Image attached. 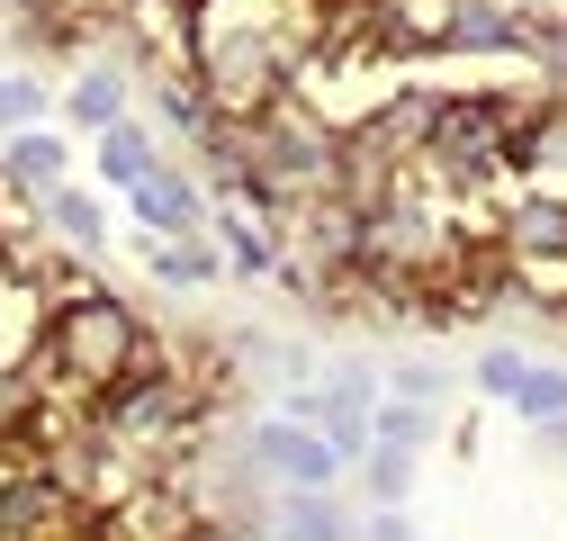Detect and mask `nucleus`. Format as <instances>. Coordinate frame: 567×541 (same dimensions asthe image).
Returning <instances> with one entry per match:
<instances>
[{
    "label": "nucleus",
    "instance_id": "obj_1",
    "mask_svg": "<svg viewBox=\"0 0 567 541\" xmlns=\"http://www.w3.org/2000/svg\"><path fill=\"white\" fill-rule=\"evenodd\" d=\"M244 469H252L261 488H342V479H351V451L270 406V416L244 425Z\"/></svg>",
    "mask_w": 567,
    "mask_h": 541
},
{
    "label": "nucleus",
    "instance_id": "obj_2",
    "mask_svg": "<svg viewBox=\"0 0 567 541\" xmlns=\"http://www.w3.org/2000/svg\"><path fill=\"white\" fill-rule=\"evenodd\" d=\"M495 244L514 253L523 280H549L567 298V190H549V181L514 190L505 208H495Z\"/></svg>",
    "mask_w": 567,
    "mask_h": 541
},
{
    "label": "nucleus",
    "instance_id": "obj_3",
    "mask_svg": "<svg viewBox=\"0 0 567 541\" xmlns=\"http://www.w3.org/2000/svg\"><path fill=\"white\" fill-rule=\"evenodd\" d=\"M126 217H135V235H207V181L189 163H163L126 190Z\"/></svg>",
    "mask_w": 567,
    "mask_h": 541
},
{
    "label": "nucleus",
    "instance_id": "obj_4",
    "mask_svg": "<svg viewBox=\"0 0 567 541\" xmlns=\"http://www.w3.org/2000/svg\"><path fill=\"white\" fill-rule=\"evenodd\" d=\"M63 181H73V145H63L54 126H19V135H0V198L37 208V198H54Z\"/></svg>",
    "mask_w": 567,
    "mask_h": 541
},
{
    "label": "nucleus",
    "instance_id": "obj_5",
    "mask_svg": "<svg viewBox=\"0 0 567 541\" xmlns=\"http://www.w3.org/2000/svg\"><path fill=\"white\" fill-rule=\"evenodd\" d=\"M261 541H361V514L342 488H270Z\"/></svg>",
    "mask_w": 567,
    "mask_h": 541
},
{
    "label": "nucleus",
    "instance_id": "obj_6",
    "mask_svg": "<svg viewBox=\"0 0 567 541\" xmlns=\"http://www.w3.org/2000/svg\"><path fill=\"white\" fill-rule=\"evenodd\" d=\"M207 235H217L235 280H279V226L261 208H244V198H207Z\"/></svg>",
    "mask_w": 567,
    "mask_h": 541
},
{
    "label": "nucleus",
    "instance_id": "obj_7",
    "mask_svg": "<svg viewBox=\"0 0 567 541\" xmlns=\"http://www.w3.org/2000/svg\"><path fill=\"white\" fill-rule=\"evenodd\" d=\"M54 109H63V118H73L82 135H100V126H117V118L135 109V73H126V63H117V54H91V63H82V73H73V82H63V100H54Z\"/></svg>",
    "mask_w": 567,
    "mask_h": 541
},
{
    "label": "nucleus",
    "instance_id": "obj_8",
    "mask_svg": "<svg viewBox=\"0 0 567 541\" xmlns=\"http://www.w3.org/2000/svg\"><path fill=\"white\" fill-rule=\"evenodd\" d=\"M442 54H523V10L514 0H460L451 19H433Z\"/></svg>",
    "mask_w": 567,
    "mask_h": 541
},
{
    "label": "nucleus",
    "instance_id": "obj_9",
    "mask_svg": "<svg viewBox=\"0 0 567 541\" xmlns=\"http://www.w3.org/2000/svg\"><path fill=\"white\" fill-rule=\"evenodd\" d=\"M91 163H100V190H117V198H126L135 181H145V172H163L172 154H163V135L126 109L117 126H100V135H91Z\"/></svg>",
    "mask_w": 567,
    "mask_h": 541
},
{
    "label": "nucleus",
    "instance_id": "obj_10",
    "mask_svg": "<svg viewBox=\"0 0 567 541\" xmlns=\"http://www.w3.org/2000/svg\"><path fill=\"white\" fill-rule=\"evenodd\" d=\"M135 262H145V270H163L172 289H217V280H226L217 235H135Z\"/></svg>",
    "mask_w": 567,
    "mask_h": 541
},
{
    "label": "nucleus",
    "instance_id": "obj_11",
    "mask_svg": "<svg viewBox=\"0 0 567 541\" xmlns=\"http://www.w3.org/2000/svg\"><path fill=\"white\" fill-rule=\"evenodd\" d=\"M37 226H45L63 253H100V244H109V208H100V190H73V181H63L54 198H37Z\"/></svg>",
    "mask_w": 567,
    "mask_h": 541
},
{
    "label": "nucleus",
    "instance_id": "obj_12",
    "mask_svg": "<svg viewBox=\"0 0 567 541\" xmlns=\"http://www.w3.org/2000/svg\"><path fill=\"white\" fill-rule=\"evenodd\" d=\"M351 479H361V506H370V514H379V506H414V488H423V451L370 442L361 460H351Z\"/></svg>",
    "mask_w": 567,
    "mask_h": 541
},
{
    "label": "nucleus",
    "instance_id": "obj_13",
    "mask_svg": "<svg viewBox=\"0 0 567 541\" xmlns=\"http://www.w3.org/2000/svg\"><path fill=\"white\" fill-rule=\"evenodd\" d=\"M54 118V91L37 63H0V135H19V126H45Z\"/></svg>",
    "mask_w": 567,
    "mask_h": 541
},
{
    "label": "nucleus",
    "instance_id": "obj_14",
    "mask_svg": "<svg viewBox=\"0 0 567 541\" xmlns=\"http://www.w3.org/2000/svg\"><path fill=\"white\" fill-rule=\"evenodd\" d=\"M532 361H540V353H523V344H477L468 379H477V397H495V406H514V397H523V379H532Z\"/></svg>",
    "mask_w": 567,
    "mask_h": 541
},
{
    "label": "nucleus",
    "instance_id": "obj_15",
    "mask_svg": "<svg viewBox=\"0 0 567 541\" xmlns=\"http://www.w3.org/2000/svg\"><path fill=\"white\" fill-rule=\"evenodd\" d=\"M433 433H442V416L405 397H379V416H370V442H396V451H433Z\"/></svg>",
    "mask_w": 567,
    "mask_h": 541
},
{
    "label": "nucleus",
    "instance_id": "obj_16",
    "mask_svg": "<svg viewBox=\"0 0 567 541\" xmlns=\"http://www.w3.org/2000/svg\"><path fill=\"white\" fill-rule=\"evenodd\" d=\"M514 416H523V425H567V361H532Z\"/></svg>",
    "mask_w": 567,
    "mask_h": 541
},
{
    "label": "nucleus",
    "instance_id": "obj_17",
    "mask_svg": "<svg viewBox=\"0 0 567 541\" xmlns=\"http://www.w3.org/2000/svg\"><path fill=\"white\" fill-rule=\"evenodd\" d=\"M379 379H388V397H405V406H433V416H442V397H451V370H442V361H414V353H405V361H388Z\"/></svg>",
    "mask_w": 567,
    "mask_h": 541
},
{
    "label": "nucleus",
    "instance_id": "obj_18",
    "mask_svg": "<svg viewBox=\"0 0 567 541\" xmlns=\"http://www.w3.org/2000/svg\"><path fill=\"white\" fill-rule=\"evenodd\" d=\"M117 10H189V0H117Z\"/></svg>",
    "mask_w": 567,
    "mask_h": 541
},
{
    "label": "nucleus",
    "instance_id": "obj_19",
    "mask_svg": "<svg viewBox=\"0 0 567 541\" xmlns=\"http://www.w3.org/2000/svg\"><path fill=\"white\" fill-rule=\"evenodd\" d=\"M540 442H549V451H558V460H567V425H540Z\"/></svg>",
    "mask_w": 567,
    "mask_h": 541
}]
</instances>
